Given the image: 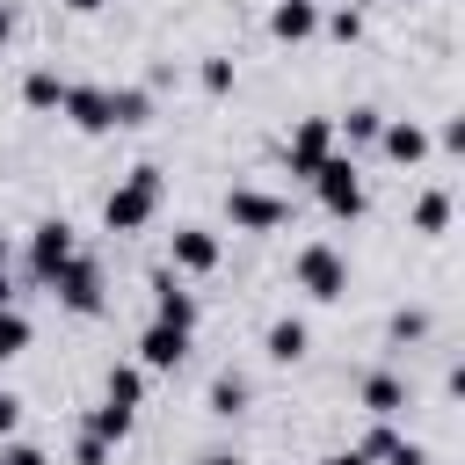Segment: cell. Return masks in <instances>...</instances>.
<instances>
[{
  "label": "cell",
  "instance_id": "obj_1",
  "mask_svg": "<svg viewBox=\"0 0 465 465\" xmlns=\"http://www.w3.org/2000/svg\"><path fill=\"white\" fill-rule=\"evenodd\" d=\"M160 196H167V182H160V167L153 160H138L109 196H102V225L116 232V240H131V232H145L153 225V211H160Z\"/></svg>",
  "mask_w": 465,
  "mask_h": 465
},
{
  "label": "cell",
  "instance_id": "obj_2",
  "mask_svg": "<svg viewBox=\"0 0 465 465\" xmlns=\"http://www.w3.org/2000/svg\"><path fill=\"white\" fill-rule=\"evenodd\" d=\"M291 283H298L312 305H334V298H349V254H341L334 240H305V247L291 254Z\"/></svg>",
  "mask_w": 465,
  "mask_h": 465
},
{
  "label": "cell",
  "instance_id": "obj_3",
  "mask_svg": "<svg viewBox=\"0 0 465 465\" xmlns=\"http://www.w3.org/2000/svg\"><path fill=\"white\" fill-rule=\"evenodd\" d=\"M312 196H320V211H327V218H363L371 189H363L356 153H327V160H320V174H312Z\"/></svg>",
  "mask_w": 465,
  "mask_h": 465
},
{
  "label": "cell",
  "instance_id": "obj_4",
  "mask_svg": "<svg viewBox=\"0 0 465 465\" xmlns=\"http://www.w3.org/2000/svg\"><path fill=\"white\" fill-rule=\"evenodd\" d=\"M44 291H51V298H58L73 320H94V312L109 305V276H102V262H94V254H73V262H65V269H58Z\"/></svg>",
  "mask_w": 465,
  "mask_h": 465
},
{
  "label": "cell",
  "instance_id": "obj_5",
  "mask_svg": "<svg viewBox=\"0 0 465 465\" xmlns=\"http://www.w3.org/2000/svg\"><path fill=\"white\" fill-rule=\"evenodd\" d=\"M73 254H80V232H73L65 218H36V225H29V283H51Z\"/></svg>",
  "mask_w": 465,
  "mask_h": 465
},
{
  "label": "cell",
  "instance_id": "obj_6",
  "mask_svg": "<svg viewBox=\"0 0 465 465\" xmlns=\"http://www.w3.org/2000/svg\"><path fill=\"white\" fill-rule=\"evenodd\" d=\"M327 153H341V145H334V116H298V131H291V145H283L291 182H312Z\"/></svg>",
  "mask_w": 465,
  "mask_h": 465
},
{
  "label": "cell",
  "instance_id": "obj_7",
  "mask_svg": "<svg viewBox=\"0 0 465 465\" xmlns=\"http://www.w3.org/2000/svg\"><path fill=\"white\" fill-rule=\"evenodd\" d=\"M225 218H232V232H276V225H291V196H269V189H225Z\"/></svg>",
  "mask_w": 465,
  "mask_h": 465
},
{
  "label": "cell",
  "instance_id": "obj_8",
  "mask_svg": "<svg viewBox=\"0 0 465 465\" xmlns=\"http://www.w3.org/2000/svg\"><path fill=\"white\" fill-rule=\"evenodd\" d=\"M218 254H225V247H218L211 225H174V232H167V262H174V276H211Z\"/></svg>",
  "mask_w": 465,
  "mask_h": 465
},
{
  "label": "cell",
  "instance_id": "obj_9",
  "mask_svg": "<svg viewBox=\"0 0 465 465\" xmlns=\"http://www.w3.org/2000/svg\"><path fill=\"white\" fill-rule=\"evenodd\" d=\"M145 291H153V320H167V327H189V334H196L203 305H196V291H182V276H174V269H153V276H145Z\"/></svg>",
  "mask_w": 465,
  "mask_h": 465
},
{
  "label": "cell",
  "instance_id": "obj_10",
  "mask_svg": "<svg viewBox=\"0 0 465 465\" xmlns=\"http://www.w3.org/2000/svg\"><path fill=\"white\" fill-rule=\"evenodd\" d=\"M189 349H196V334H189V327L153 320V327L138 334V371H182V363H189Z\"/></svg>",
  "mask_w": 465,
  "mask_h": 465
},
{
  "label": "cell",
  "instance_id": "obj_11",
  "mask_svg": "<svg viewBox=\"0 0 465 465\" xmlns=\"http://www.w3.org/2000/svg\"><path fill=\"white\" fill-rule=\"evenodd\" d=\"M58 116L73 124V131H87V138H102L109 131V87H65V102H58Z\"/></svg>",
  "mask_w": 465,
  "mask_h": 465
},
{
  "label": "cell",
  "instance_id": "obj_12",
  "mask_svg": "<svg viewBox=\"0 0 465 465\" xmlns=\"http://www.w3.org/2000/svg\"><path fill=\"white\" fill-rule=\"evenodd\" d=\"M378 153H385L392 167H421V160H429V131H421L414 116H385V131H378Z\"/></svg>",
  "mask_w": 465,
  "mask_h": 465
},
{
  "label": "cell",
  "instance_id": "obj_13",
  "mask_svg": "<svg viewBox=\"0 0 465 465\" xmlns=\"http://www.w3.org/2000/svg\"><path fill=\"white\" fill-rule=\"evenodd\" d=\"M305 349H312V327H305L298 312H276V320L262 327V356H269V363H298Z\"/></svg>",
  "mask_w": 465,
  "mask_h": 465
},
{
  "label": "cell",
  "instance_id": "obj_14",
  "mask_svg": "<svg viewBox=\"0 0 465 465\" xmlns=\"http://www.w3.org/2000/svg\"><path fill=\"white\" fill-rule=\"evenodd\" d=\"M269 36H276V44L320 36V0H276V7H269Z\"/></svg>",
  "mask_w": 465,
  "mask_h": 465
},
{
  "label": "cell",
  "instance_id": "obj_15",
  "mask_svg": "<svg viewBox=\"0 0 465 465\" xmlns=\"http://www.w3.org/2000/svg\"><path fill=\"white\" fill-rule=\"evenodd\" d=\"M356 400H363L371 421H400V414H407V385H400L392 371H371V378L356 385Z\"/></svg>",
  "mask_w": 465,
  "mask_h": 465
},
{
  "label": "cell",
  "instance_id": "obj_16",
  "mask_svg": "<svg viewBox=\"0 0 465 465\" xmlns=\"http://www.w3.org/2000/svg\"><path fill=\"white\" fill-rule=\"evenodd\" d=\"M153 124V87H109V131Z\"/></svg>",
  "mask_w": 465,
  "mask_h": 465
},
{
  "label": "cell",
  "instance_id": "obj_17",
  "mask_svg": "<svg viewBox=\"0 0 465 465\" xmlns=\"http://www.w3.org/2000/svg\"><path fill=\"white\" fill-rule=\"evenodd\" d=\"M138 400H145V371H138V363H109V378H102V407L138 414Z\"/></svg>",
  "mask_w": 465,
  "mask_h": 465
},
{
  "label": "cell",
  "instance_id": "obj_18",
  "mask_svg": "<svg viewBox=\"0 0 465 465\" xmlns=\"http://www.w3.org/2000/svg\"><path fill=\"white\" fill-rule=\"evenodd\" d=\"M65 87H73V80H58L51 65H36V73H22V102H29L36 116H58V102H65Z\"/></svg>",
  "mask_w": 465,
  "mask_h": 465
},
{
  "label": "cell",
  "instance_id": "obj_19",
  "mask_svg": "<svg viewBox=\"0 0 465 465\" xmlns=\"http://www.w3.org/2000/svg\"><path fill=\"white\" fill-rule=\"evenodd\" d=\"M378 131H385V109L356 102V109H349V116L334 124V145H349V153H356V145H378Z\"/></svg>",
  "mask_w": 465,
  "mask_h": 465
},
{
  "label": "cell",
  "instance_id": "obj_20",
  "mask_svg": "<svg viewBox=\"0 0 465 465\" xmlns=\"http://www.w3.org/2000/svg\"><path fill=\"white\" fill-rule=\"evenodd\" d=\"M247 400H254V385H247L240 371H218V378H211V400H203V407H211L218 421H232V414H247Z\"/></svg>",
  "mask_w": 465,
  "mask_h": 465
},
{
  "label": "cell",
  "instance_id": "obj_21",
  "mask_svg": "<svg viewBox=\"0 0 465 465\" xmlns=\"http://www.w3.org/2000/svg\"><path fill=\"white\" fill-rule=\"evenodd\" d=\"M131 421H138V414H124V407H102V400H94V407H87V421H80V429H87V436H102V443H109V450H116V443H124V436H131Z\"/></svg>",
  "mask_w": 465,
  "mask_h": 465
},
{
  "label": "cell",
  "instance_id": "obj_22",
  "mask_svg": "<svg viewBox=\"0 0 465 465\" xmlns=\"http://www.w3.org/2000/svg\"><path fill=\"white\" fill-rule=\"evenodd\" d=\"M450 225V189H421L414 196V232H443Z\"/></svg>",
  "mask_w": 465,
  "mask_h": 465
},
{
  "label": "cell",
  "instance_id": "obj_23",
  "mask_svg": "<svg viewBox=\"0 0 465 465\" xmlns=\"http://www.w3.org/2000/svg\"><path fill=\"white\" fill-rule=\"evenodd\" d=\"M29 334H36V327L22 320V305H7V312H0V363H15V356L29 349Z\"/></svg>",
  "mask_w": 465,
  "mask_h": 465
},
{
  "label": "cell",
  "instance_id": "obj_24",
  "mask_svg": "<svg viewBox=\"0 0 465 465\" xmlns=\"http://www.w3.org/2000/svg\"><path fill=\"white\" fill-rule=\"evenodd\" d=\"M385 334H392V341H421V334H429V312H421V305H400V312L385 320Z\"/></svg>",
  "mask_w": 465,
  "mask_h": 465
},
{
  "label": "cell",
  "instance_id": "obj_25",
  "mask_svg": "<svg viewBox=\"0 0 465 465\" xmlns=\"http://www.w3.org/2000/svg\"><path fill=\"white\" fill-rule=\"evenodd\" d=\"M392 443H400V429H392V421H371V429L356 436V450H363L371 465H385V450H392Z\"/></svg>",
  "mask_w": 465,
  "mask_h": 465
},
{
  "label": "cell",
  "instance_id": "obj_26",
  "mask_svg": "<svg viewBox=\"0 0 465 465\" xmlns=\"http://www.w3.org/2000/svg\"><path fill=\"white\" fill-rule=\"evenodd\" d=\"M320 29H327L334 44H356V36H363V15H356V7H334V15H320Z\"/></svg>",
  "mask_w": 465,
  "mask_h": 465
},
{
  "label": "cell",
  "instance_id": "obj_27",
  "mask_svg": "<svg viewBox=\"0 0 465 465\" xmlns=\"http://www.w3.org/2000/svg\"><path fill=\"white\" fill-rule=\"evenodd\" d=\"M196 80H203V94H232V58H203Z\"/></svg>",
  "mask_w": 465,
  "mask_h": 465
},
{
  "label": "cell",
  "instance_id": "obj_28",
  "mask_svg": "<svg viewBox=\"0 0 465 465\" xmlns=\"http://www.w3.org/2000/svg\"><path fill=\"white\" fill-rule=\"evenodd\" d=\"M0 465H51V450H44V443H22V436H7V443H0Z\"/></svg>",
  "mask_w": 465,
  "mask_h": 465
},
{
  "label": "cell",
  "instance_id": "obj_29",
  "mask_svg": "<svg viewBox=\"0 0 465 465\" xmlns=\"http://www.w3.org/2000/svg\"><path fill=\"white\" fill-rule=\"evenodd\" d=\"M73 465H109V443L80 429V436H73Z\"/></svg>",
  "mask_w": 465,
  "mask_h": 465
},
{
  "label": "cell",
  "instance_id": "obj_30",
  "mask_svg": "<svg viewBox=\"0 0 465 465\" xmlns=\"http://www.w3.org/2000/svg\"><path fill=\"white\" fill-rule=\"evenodd\" d=\"M22 429V392H0V443Z\"/></svg>",
  "mask_w": 465,
  "mask_h": 465
},
{
  "label": "cell",
  "instance_id": "obj_31",
  "mask_svg": "<svg viewBox=\"0 0 465 465\" xmlns=\"http://www.w3.org/2000/svg\"><path fill=\"white\" fill-rule=\"evenodd\" d=\"M429 145H443V153H465V116H450V124H443Z\"/></svg>",
  "mask_w": 465,
  "mask_h": 465
},
{
  "label": "cell",
  "instance_id": "obj_32",
  "mask_svg": "<svg viewBox=\"0 0 465 465\" xmlns=\"http://www.w3.org/2000/svg\"><path fill=\"white\" fill-rule=\"evenodd\" d=\"M385 465H429V450H421V443H407V436H400V443H392V450H385Z\"/></svg>",
  "mask_w": 465,
  "mask_h": 465
},
{
  "label": "cell",
  "instance_id": "obj_33",
  "mask_svg": "<svg viewBox=\"0 0 465 465\" xmlns=\"http://www.w3.org/2000/svg\"><path fill=\"white\" fill-rule=\"evenodd\" d=\"M320 465H371V458H363V450H356V443H349V450H327V458H320Z\"/></svg>",
  "mask_w": 465,
  "mask_h": 465
},
{
  "label": "cell",
  "instance_id": "obj_34",
  "mask_svg": "<svg viewBox=\"0 0 465 465\" xmlns=\"http://www.w3.org/2000/svg\"><path fill=\"white\" fill-rule=\"evenodd\" d=\"M196 465H247V458H240V450H203Z\"/></svg>",
  "mask_w": 465,
  "mask_h": 465
},
{
  "label": "cell",
  "instance_id": "obj_35",
  "mask_svg": "<svg viewBox=\"0 0 465 465\" xmlns=\"http://www.w3.org/2000/svg\"><path fill=\"white\" fill-rule=\"evenodd\" d=\"M7 305H15V276L0 269V312H7Z\"/></svg>",
  "mask_w": 465,
  "mask_h": 465
},
{
  "label": "cell",
  "instance_id": "obj_36",
  "mask_svg": "<svg viewBox=\"0 0 465 465\" xmlns=\"http://www.w3.org/2000/svg\"><path fill=\"white\" fill-rule=\"evenodd\" d=\"M65 7H73V15H102L109 0H65Z\"/></svg>",
  "mask_w": 465,
  "mask_h": 465
},
{
  "label": "cell",
  "instance_id": "obj_37",
  "mask_svg": "<svg viewBox=\"0 0 465 465\" xmlns=\"http://www.w3.org/2000/svg\"><path fill=\"white\" fill-rule=\"evenodd\" d=\"M7 36H15V7L0 0V44H7Z\"/></svg>",
  "mask_w": 465,
  "mask_h": 465
},
{
  "label": "cell",
  "instance_id": "obj_38",
  "mask_svg": "<svg viewBox=\"0 0 465 465\" xmlns=\"http://www.w3.org/2000/svg\"><path fill=\"white\" fill-rule=\"evenodd\" d=\"M7 254H15V247H7V232H0V269H7Z\"/></svg>",
  "mask_w": 465,
  "mask_h": 465
}]
</instances>
